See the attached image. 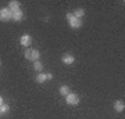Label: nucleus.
<instances>
[{
	"label": "nucleus",
	"mask_w": 125,
	"mask_h": 119,
	"mask_svg": "<svg viewBox=\"0 0 125 119\" xmlns=\"http://www.w3.org/2000/svg\"><path fill=\"white\" fill-rule=\"evenodd\" d=\"M9 111H10V107H9V104H4V102H3V104L0 105V112H1V114H7Z\"/></svg>",
	"instance_id": "14"
},
{
	"label": "nucleus",
	"mask_w": 125,
	"mask_h": 119,
	"mask_svg": "<svg viewBox=\"0 0 125 119\" xmlns=\"http://www.w3.org/2000/svg\"><path fill=\"white\" fill-rule=\"evenodd\" d=\"M62 62H64V64H65V65H71V64H74V62H75V57H74V55H72V54H64V55H62Z\"/></svg>",
	"instance_id": "5"
},
{
	"label": "nucleus",
	"mask_w": 125,
	"mask_h": 119,
	"mask_svg": "<svg viewBox=\"0 0 125 119\" xmlns=\"http://www.w3.org/2000/svg\"><path fill=\"white\" fill-rule=\"evenodd\" d=\"M20 42H21L22 46H29L32 43V36L31 35H22L21 39H20Z\"/></svg>",
	"instance_id": "7"
},
{
	"label": "nucleus",
	"mask_w": 125,
	"mask_h": 119,
	"mask_svg": "<svg viewBox=\"0 0 125 119\" xmlns=\"http://www.w3.org/2000/svg\"><path fill=\"white\" fill-rule=\"evenodd\" d=\"M114 110H115L117 112H122V111L125 110V104H124V101L118 100V101L114 102Z\"/></svg>",
	"instance_id": "9"
},
{
	"label": "nucleus",
	"mask_w": 125,
	"mask_h": 119,
	"mask_svg": "<svg viewBox=\"0 0 125 119\" xmlns=\"http://www.w3.org/2000/svg\"><path fill=\"white\" fill-rule=\"evenodd\" d=\"M46 75H47V80H52V79H53V75H52V73H46Z\"/></svg>",
	"instance_id": "15"
},
{
	"label": "nucleus",
	"mask_w": 125,
	"mask_h": 119,
	"mask_svg": "<svg viewBox=\"0 0 125 119\" xmlns=\"http://www.w3.org/2000/svg\"><path fill=\"white\" fill-rule=\"evenodd\" d=\"M46 80H47V75H46V73L39 72V73L36 75V82H38V83H45Z\"/></svg>",
	"instance_id": "10"
},
{
	"label": "nucleus",
	"mask_w": 125,
	"mask_h": 119,
	"mask_svg": "<svg viewBox=\"0 0 125 119\" xmlns=\"http://www.w3.org/2000/svg\"><path fill=\"white\" fill-rule=\"evenodd\" d=\"M33 69L36 71V72H42V69H43V64L38 60V61L33 62Z\"/></svg>",
	"instance_id": "13"
},
{
	"label": "nucleus",
	"mask_w": 125,
	"mask_h": 119,
	"mask_svg": "<svg viewBox=\"0 0 125 119\" xmlns=\"http://www.w3.org/2000/svg\"><path fill=\"white\" fill-rule=\"evenodd\" d=\"M65 101H67L68 105H78L79 104V97L75 93H70V94L65 96Z\"/></svg>",
	"instance_id": "3"
},
{
	"label": "nucleus",
	"mask_w": 125,
	"mask_h": 119,
	"mask_svg": "<svg viewBox=\"0 0 125 119\" xmlns=\"http://www.w3.org/2000/svg\"><path fill=\"white\" fill-rule=\"evenodd\" d=\"M11 18H13V13H11L9 9L0 10V21L7 22V21H11Z\"/></svg>",
	"instance_id": "4"
},
{
	"label": "nucleus",
	"mask_w": 125,
	"mask_h": 119,
	"mask_svg": "<svg viewBox=\"0 0 125 119\" xmlns=\"http://www.w3.org/2000/svg\"><path fill=\"white\" fill-rule=\"evenodd\" d=\"M0 65H1V61H0Z\"/></svg>",
	"instance_id": "18"
},
{
	"label": "nucleus",
	"mask_w": 125,
	"mask_h": 119,
	"mask_svg": "<svg viewBox=\"0 0 125 119\" xmlns=\"http://www.w3.org/2000/svg\"><path fill=\"white\" fill-rule=\"evenodd\" d=\"M24 55H25V58H27V60H29V61H32V62H35V61H38V60H39L40 53L36 49H27V51L24 53Z\"/></svg>",
	"instance_id": "1"
},
{
	"label": "nucleus",
	"mask_w": 125,
	"mask_h": 119,
	"mask_svg": "<svg viewBox=\"0 0 125 119\" xmlns=\"http://www.w3.org/2000/svg\"><path fill=\"white\" fill-rule=\"evenodd\" d=\"M20 1H17V0H11L9 3V10L11 11V13H15V11H20Z\"/></svg>",
	"instance_id": "6"
},
{
	"label": "nucleus",
	"mask_w": 125,
	"mask_h": 119,
	"mask_svg": "<svg viewBox=\"0 0 125 119\" xmlns=\"http://www.w3.org/2000/svg\"><path fill=\"white\" fill-rule=\"evenodd\" d=\"M67 21H68V24H70V27L74 28V29H78V28L82 27V21L78 19V18H75L71 13L67 14Z\"/></svg>",
	"instance_id": "2"
},
{
	"label": "nucleus",
	"mask_w": 125,
	"mask_h": 119,
	"mask_svg": "<svg viewBox=\"0 0 125 119\" xmlns=\"http://www.w3.org/2000/svg\"><path fill=\"white\" fill-rule=\"evenodd\" d=\"M1 115H3V114H1V112H0V116H1Z\"/></svg>",
	"instance_id": "17"
},
{
	"label": "nucleus",
	"mask_w": 125,
	"mask_h": 119,
	"mask_svg": "<svg viewBox=\"0 0 125 119\" xmlns=\"http://www.w3.org/2000/svg\"><path fill=\"white\" fill-rule=\"evenodd\" d=\"M1 104H3V97L0 96V105H1Z\"/></svg>",
	"instance_id": "16"
},
{
	"label": "nucleus",
	"mask_w": 125,
	"mask_h": 119,
	"mask_svg": "<svg viewBox=\"0 0 125 119\" xmlns=\"http://www.w3.org/2000/svg\"><path fill=\"white\" fill-rule=\"evenodd\" d=\"M70 87H68L67 84H62L61 87H60V94H61V96H64V97H65V96H67V94H70Z\"/></svg>",
	"instance_id": "12"
},
{
	"label": "nucleus",
	"mask_w": 125,
	"mask_h": 119,
	"mask_svg": "<svg viewBox=\"0 0 125 119\" xmlns=\"http://www.w3.org/2000/svg\"><path fill=\"white\" fill-rule=\"evenodd\" d=\"M13 21L15 22H21L24 19V13L20 10V11H15V13H13V18H11Z\"/></svg>",
	"instance_id": "8"
},
{
	"label": "nucleus",
	"mask_w": 125,
	"mask_h": 119,
	"mask_svg": "<svg viewBox=\"0 0 125 119\" xmlns=\"http://www.w3.org/2000/svg\"><path fill=\"white\" fill-rule=\"evenodd\" d=\"M72 15H74L75 18H78V19H81V18L85 15V10L83 9H75V11L72 13Z\"/></svg>",
	"instance_id": "11"
}]
</instances>
